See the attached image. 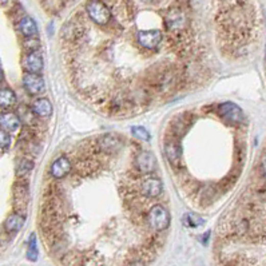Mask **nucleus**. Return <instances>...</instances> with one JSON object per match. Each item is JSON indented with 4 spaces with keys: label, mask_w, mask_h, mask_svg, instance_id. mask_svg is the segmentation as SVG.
<instances>
[{
    "label": "nucleus",
    "mask_w": 266,
    "mask_h": 266,
    "mask_svg": "<svg viewBox=\"0 0 266 266\" xmlns=\"http://www.w3.org/2000/svg\"><path fill=\"white\" fill-rule=\"evenodd\" d=\"M146 224L149 225L151 230L158 231V233L167 230L170 226V213L165 206L154 205L147 211Z\"/></svg>",
    "instance_id": "obj_1"
},
{
    "label": "nucleus",
    "mask_w": 266,
    "mask_h": 266,
    "mask_svg": "<svg viewBox=\"0 0 266 266\" xmlns=\"http://www.w3.org/2000/svg\"><path fill=\"white\" fill-rule=\"evenodd\" d=\"M86 12L96 26L105 27L110 25L112 19V12L102 0H88L86 4Z\"/></svg>",
    "instance_id": "obj_2"
},
{
    "label": "nucleus",
    "mask_w": 266,
    "mask_h": 266,
    "mask_svg": "<svg viewBox=\"0 0 266 266\" xmlns=\"http://www.w3.org/2000/svg\"><path fill=\"white\" fill-rule=\"evenodd\" d=\"M215 112L224 123L229 126H239L244 123V112L233 102H224L215 107Z\"/></svg>",
    "instance_id": "obj_3"
},
{
    "label": "nucleus",
    "mask_w": 266,
    "mask_h": 266,
    "mask_svg": "<svg viewBox=\"0 0 266 266\" xmlns=\"http://www.w3.org/2000/svg\"><path fill=\"white\" fill-rule=\"evenodd\" d=\"M163 25L166 30L172 34L185 31L187 26H189V18L186 15L185 11L179 7H173L166 12L165 18H163Z\"/></svg>",
    "instance_id": "obj_4"
},
{
    "label": "nucleus",
    "mask_w": 266,
    "mask_h": 266,
    "mask_svg": "<svg viewBox=\"0 0 266 266\" xmlns=\"http://www.w3.org/2000/svg\"><path fill=\"white\" fill-rule=\"evenodd\" d=\"M95 146L101 155H114L122 149L123 139L115 134H105L95 139Z\"/></svg>",
    "instance_id": "obj_5"
},
{
    "label": "nucleus",
    "mask_w": 266,
    "mask_h": 266,
    "mask_svg": "<svg viewBox=\"0 0 266 266\" xmlns=\"http://www.w3.org/2000/svg\"><path fill=\"white\" fill-rule=\"evenodd\" d=\"M163 34L159 30H140L137 32V42L140 49L147 51H155L159 49Z\"/></svg>",
    "instance_id": "obj_6"
},
{
    "label": "nucleus",
    "mask_w": 266,
    "mask_h": 266,
    "mask_svg": "<svg viewBox=\"0 0 266 266\" xmlns=\"http://www.w3.org/2000/svg\"><path fill=\"white\" fill-rule=\"evenodd\" d=\"M163 191V183L157 177H146L139 181V193L144 200H157Z\"/></svg>",
    "instance_id": "obj_7"
},
{
    "label": "nucleus",
    "mask_w": 266,
    "mask_h": 266,
    "mask_svg": "<svg viewBox=\"0 0 266 266\" xmlns=\"http://www.w3.org/2000/svg\"><path fill=\"white\" fill-rule=\"evenodd\" d=\"M165 157L173 168H182V147L179 138L168 137L165 142Z\"/></svg>",
    "instance_id": "obj_8"
},
{
    "label": "nucleus",
    "mask_w": 266,
    "mask_h": 266,
    "mask_svg": "<svg viewBox=\"0 0 266 266\" xmlns=\"http://www.w3.org/2000/svg\"><path fill=\"white\" fill-rule=\"evenodd\" d=\"M12 197H14L15 210L18 213L25 211L28 206V202H30V187H28L27 181L19 178V181L15 182Z\"/></svg>",
    "instance_id": "obj_9"
},
{
    "label": "nucleus",
    "mask_w": 266,
    "mask_h": 266,
    "mask_svg": "<svg viewBox=\"0 0 266 266\" xmlns=\"http://www.w3.org/2000/svg\"><path fill=\"white\" fill-rule=\"evenodd\" d=\"M157 158L150 151L139 150L134 158V167L140 174H151L157 170Z\"/></svg>",
    "instance_id": "obj_10"
},
{
    "label": "nucleus",
    "mask_w": 266,
    "mask_h": 266,
    "mask_svg": "<svg viewBox=\"0 0 266 266\" xmlns=\"http://www.w3.org/2000/svg\"><path fill=\"white\" fill-rule=\"evenodd\" d=\"M21 83L30 95L38 96V95H43L46 92V82L40 74L26 72L21 78Z\"/></svg>",
    "instance_id": "obj_11"
},
{
    "label": "nucleus",
    "mask_w": 266,
    "mask_h": 266,
    "mask_svg": "<svg viewBox=\"0 0 266 266\" xmlns=\"http://www.w3.org/2000/svg\"><path fill=\"white\" fill-rule=\"evenodd\" d=\"M72 168L74 166L71 163L70 158L67 157V155H60L50 166V174H51V177L54 179L59 181V179L68 177L71 174V172H72Z\"/></svg>",
    "instance_id": "obj_12"
},
{
    "label": "nucleus",
    "mask_w": 266,
    "mask_h": 266,
    "mask_svg": "<svg viewBox=\"0 0 266 266\" xmlns=\"http://www.w3.org/2000/svg\"><path fill=\"white\" fill-rule=\"evenodd\" d=\"M191 123H193V115H190L189 112H185L182 115H177L170 122V126H168L170 135L168 137H182L183 134L189 130V127L191 126Z\"/></svg>",
    "instance_id": "obj_13"
},
{
    "label": "nucleus",
    "mask_w": 266,
    "mask_h": 266,
    "mask_svg": "<svg viewBox=\"0 0 266 266\" xmlns=\"http://www.w3.org/2000/svg\"><path fill=\"white\" fill-rule=\"evenodd\" d=\"M23 68L26 72L40 74L44 68V60L40 54V51H34V53H27L23 56Z\"/></svg>",
    "instance_id": "obj_14"
},
{
    "label": "nucleus",
    "mask_w": 266,
    "mask_h": 266,
    "mask_svg": "<svg viewBox=\"0 0 266 266\" xmlns=\"http://www.w3.org/2000/svg\"><path fill=\"white\" fill-rule=\"evenodd\" d=\"M31 109L39 119H49V118H51L54 111L53 103L47 98H43V96L36 98L35 101L32 102Z\"/></svg>",
    "instance_id": "obj_15"
},
{
    "label": "nucleus",
    "mask_w": 266,
    "mask_h": 266,
    "mask_svg": "<svg viewBox=\"0 0 266 266\" xmlns=\"http://www.w3.org/2000/svg\"><path fill=\"white\" fill-rule=\"evenodd\" d=\"M21 125V120L18 114L11 111L0 112V129L7 131V133H15L19 130Z\"/></svg>",
    "instance_id": "obj_16"
},
{
    "label": "nucleus",
    "mask_w": 266,
    "mask_h": 266,
    "mask_svg": "<svg viewBox=\"0 0 266 266\" xmlns=\"http://www.w3.org/2000/svg\"><path fill=\"white\" fill-rule=\"evenodd\" d=\"M26 217L21 213H15L10 214L7 217V220L4 221V230L7 231L8 234H12V233H18L21 230V228L25 226Z\"/></svg>",
    "instance_id": "obj_17"
},
{
    "label": "nucleus",
    "mask_w": 266,
    "mask_h": 266,
    "mask_svg": "<svg viewBox=\"0 0 266 266\" xmlns=\"http://www.w3.org/2000/svg\"><path fill=\"white\" fill-rule=\"evenodd\" d=\"M18 28L20 34L25 38H32V36H38V26H36L35 20L30 16H23L19 20Z\"/></svg>",
    "instance_id": "obj_18"
},
{
    "label": "nucleus",
    "mask_w": 266,
    "mask_h": 266,
    "mask_svg": "<svg viewBox=\"0 0 266 266\" xmlns=\"http://www.w3.org/2000/svg\"><path fill=\"white\" fill-rule=\"evenodd\" d=\"M220 190L217 187H214V186H203V187H200L198 190V200L201 201V205L202 206H207V205H210L215 201V197H217V193Z\"/></svg>",
    "instance_id": "obj_19"
},
{
    "label": "nucleus",
    "mask_w": 266,
    "mask_h": 266,
    "mask_svg": "<svg viewBox=\"0 0 266 266\" xmlns=\"http://www.w3.org/2000/svg\"><path fill=\"white\" fill-rule=\"evenodd\" d=\"M16 102H18V96L11 88L0 87V107L2 109L12 107L16 105Z\"/></svg>",
    "instance_id": "obj_20"
},
{
    "label": "nucleus",
    "mask_w": 266,
    "mask_h": 266,
    "mask_svg": "<svg viewBox=\"0 0 266 266\" xmlns=\"http://www.w3.org/2000/svg\"><path fill=\"white\" fill-rule=\"evenodd\" d=\"M19 118H20L21 123L28 127H36L39 125L38 116L34 114L32 109H28L27 106L19 107Z\"/></svg>",
    "instance_id": "obj_21"
},
{
    "label": "nucleus",
    "mask_w": 266,
    "mask_h": 266,
    "mask_svg": "<svg viewBox=\"0 0 266 266\" xmlns=\"http://www.w3.org/2000/svg\"><path fill=\"white\" fill-rule=\"evenodd\" d=\"M182 222L187 228H200V226H202L205 224V220L201 215H198V214L187 213L183 215Z\"/></svg>",
    "instance_id": "obj_22"
},
{
    "label": "nucleus",
    "mask_w": 266,
    "mask_h": 266,
    "mask_svg": "<svg viewBox=\"0 0 266 266\" xmlns=\"http://www.w3.org/2000/svg\"><path fill=\"white\" fill-rule=\"evenodd\" d=\"M34 168V162L28 158H21L20 162L16 166V175L18 178H25L28 173H31V170Z\"/></svg>",
    "instance_id": "obj_23"
},
{
    "label": "nucleus",
    "mask_w": 266,
    "mask_h": 266,
    "mask_svg": "<svg viewBox=\"0 0 266 266\" xmlns=\"http://www.w3.org/2000/svg\"><path fill=\"white\" fill-rule=\"evenodd\" d=\"M39 257V250L38 245H36V235L31 234L30 237V241H28V249H27V258L32 262H35Z\"/></svg>",
    "instance_id": "obj_24"
},
{
    "label": "nucleus",
    "mask_w": 266,
    "mask_h": 266,
    "mask_svg": "<svg viewBox=\"0 0 266 266\" xmlns=\"http://www.w3.org/2000/svg\"><path fill=\"white\" fill-rule=\"evenodd\" d=\"M42 46V43L36 36H32V38H26L23 40V49L27 51V53H34V51H39Z\"/></svg>",
    "instance_id": "obj_25"
},
{
    "label": "nucleus",
    "mask_w": 266,
    "mask_h": 266,
    "mask_svg": "<svg viewBox=\"0 0 266 266\" xmlns=\"http://www.w3.org/2000/svg\"><path fill=\"white\" fill-rule=\"evenodd\" d=\"M131 134H133L134 138H137L140 142H147V140H150L151 138L150 133H149L143 126H134L133 129H131Z\"/></svg>",
    "instance_id": "obj_26"
},
{
    "label": "nucleus",
    "mask_w": 266,
    "mask_h": 266,
    "mask_svg": "<svg viewBox=\"0 0 266 266\" xmlns=\"http://www.w3.org/2000/svg\"><path fill=\"white\" fill-rule=\"evenodd\" d=\"M11 146V135L10 133L0 129V151L7 150Z\"/></svg>",
    "instance_id": "obj_27"
},
{
    "label": "nucleus",
    "mask_w": 266,
    "mask_h": 266,
    "mask_svg": "<svg viewBox=\"0 0 266 266\" xmlns=\"http://www.w3.org/2000/svg\"><path fill=\"white\" fill-rule=\"evenodd\" d=\"M126 266H146V263H144L142 259L137 258V259H133V261H130Z\"/></svg>",
    "instance_id": "obj_28"
},
{
    "label": "nucleus",
    "mask_w": 266,
    "mask_h": 266,
    "mask_svg": "<svg viewBox=\"0 0 266 266\" xmlns=\"http://www.w3.org/2000/svg\"><path fill=\"white\" fill-rule=\"evenodd\" d=\"M261 173H262V177L266 181V157L262 159V163H261Z\"/></svg>",
    "instance_id": "obj_29"
},
{
    "label": "nucleus",
    "mask_w": 266,
    "mask_h": 266,
    "mask_svg": "<svg viewBox=\"0 0 266 266\" xmlns=\"http://www.w3.org/2000/svg\"><path fill=\"white\" fill-rule=\"evenodd\" d=\"M11 3H12V0H0V4L3 7H8V6H11Z\"/></svg>",
    "instance_id": "obj_30"
},
{
    "label": "nucleus",
    "mask_w": 266,
    "mask_h": 266,
    "mask_svg": "<svg viewBox=\"0 0 266 266\" xmlns=\"http://www.w3.org/2000/svg\"><path fill=\"white\" fill-rule=\"evenodd\" d=\"M144 3H149V4H155V3H158V2H159V0H143Z\"/></svg>",
    "instance_id": "obj_31"
},
{
    "label": "nucleus",
    "mask_w": 266,
    "mask_h": 266,
    "mask_svg": "<svg viewBox=\"0 0 266 266\" xmlns=\"http://www.w3.org/2000/svg\"><path fill=\"white\" fill-rule=\"evenodd\" d=\"M3 79H4V72L3 70H2V66H0V83L3 82Z\"/></svg>",
    "instance_id": "obj_32"
}]
</instances>
